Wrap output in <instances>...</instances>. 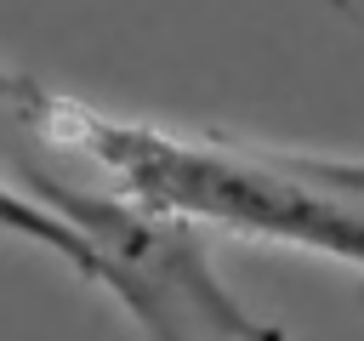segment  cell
Here are the masks:
<instances>
[{
	"mask_svg": "<svg viewBox=\"0 0 364 341\" xmlns=\"http://www.w3.org/2000/svg\"><path fill=\"white\" fill-rule=\"evenodd\" d=\"M51 142L85 153L108 182L193 227H228L239 239L290 244L364 267V159H324L290 148H256L228 136H182L148 119H119L57 91H34L23 108Z\"/></svg>",
	"mask_w": 364,
	"mask_h": 341,
	"instance_id": "1",
	"label": "cell"
},
{
	"mask_svg": "<svg viewBox=\"0 0 364 341\" xmlns=\"http://www.w3.org/2000/svg\"><path fill=\"white\" fill-rule=\"evenodd\" d=\"M40 199H51L57 210H68L97 244H108L125 267V318L142 330V341H290L279 324L256 318L210 267L199 227L154 210L131 193H91V188H68L57 176H40L28 165L23 176Z\"/></svg>",
	"mask_w": 364,
	"mask_h": 341,
	"instance_id": "2",
	"label": "cell"
},
{
	"mask_svg": "<svg viewBox=\"0 0 364 341\" xmlns=\"http://www.w3.org/2000/svg\"><path fill=\"white\" fill-rule=\"evenodd\" d=\"M34 91H40V80L0 68V102H11V108H28V102H34Z\"/></svg>",
	"mask_w": 364,
	"mask_h": 341,
	"instance_id": "3",
	"label": "cell"
},
{
	"mask_svg": "<svg viewBox=\"0 0 364 341\" xmlns=\"http://www.w3.org/2000/svg\"><path fill=\"white\" fill-rule=\"evenodd\" d=\"M324 6H336V11H341V17H347V23H353V28H358V34H364V11H358V6H353V0H324Z\"/></svg>",
	"mask_w": 364,
	"mask_h": 341,
	"instance_id": "4",
	"label": "cell"
}]
</instances>
